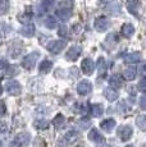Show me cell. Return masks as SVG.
I'll return each mask as SVG.
<instances>
[{
	"instance_id": "obj_30",
	"label": "cell",
	"mask_w": 146,
	"mask_h": 147,
	"mask_svg": "<svg viewBox=\"0 0 146 147\" xmlns=\"http://www.w3.org/2000/svg\"><path fill=\"white\" fill-rule=\"evenodd\" d=\"M18 73H19V69H18V67H17V65H10L7 69V76H8V77H10V78L16 77Z\"/></svg>"
},
{
	"instance_id": "obj_45",
	"label": "cell",
	"mask_w": 146,
	"mask_h": 147,
	"mask_svg": "<svg viewBox=\"0 0 146 147\" xmlns=\"http://www.w3.org/2000/svg\"><path fill=\"white\" fill-rule=\"evenodd\" d=\"M10 147H13V146H10Z\"/></svg>"
},
{
	"instance_id": "obj_41",
	"label": "cell",
	"mask_w": 146,
	"mask_h": 147,
	"mask_svg": "<svg viewBox=\"0 0 146 147\" xmlns=\"http://www.w3.org/2000/svg\"><path fill=\"white\" fill-rule=\"evenodd\" d=\"M80 31H81V24H78V23H76V24H73V32H80Z\"/></svg>"
},
{
	"instance_id": "obj_17",
	"label": "cell",
	"mask_w": 146,
	"mask_h": 147,
	"mask_svg": "<svg viewBox=\"0 0 146 147\" xmlns=\"http://www.w3.org/2000/svg\"><path fill=\"white\" fill-rule=\"evenodd\" d=\"M141 60V54L140 53H131L127 54L124 58V61L128 64H133V63H139Z\"/></svg>"
},
{
	"instance_id": "obj_11",
	"label": "cell",
	"mask_w": 146,
	"mask_h": 147,
	"mask_svg": "<svg viewBox=\"0 0 146 147\" xmlns=\"http://www.w3.org/2000/svg\"><path fill=\"white\" fill-rule=\"evenodd\" d=\"M81 47L80 46H72V47H69L68 49V51H67L66 54V59L67 60H69V61H74V60H77V58L81 55Z\"/></svg>"
},
{
	"instance_id": "obj_22",
	"label": "cell",
	"mask_w": 146,
	"mask_h": 147,
	"mask_svg": "<svg viewBox=\"0 0 146 147\" xmlns=\"http://www.w3.org/2000/svg\"><path fill=\"white\" fill-rule=\"evenodd\" d=\"M44 24H45V27L49 28V30H54V28L57 27V19H55L54 17L49 16V17H46V18H45Z\"/></svg>"
},
{
	"instance_id": "obj_31",
	"label": "cell",
	"mask_w": 146,
	"mask_h": 147,
	"mask_svg": "<svg viewBox=\"0 0 146 147\" xmlns=\"http://www.w3.org/2000/svg\"><path fill=\"white\" fill-rule=\"evenodd\" d=\"M33 125L37 129H46L47 127H49V121L47 120H36L35 123H33Z\"/></svg>"
},
{
	"instance_id": "obj_10",
	"label": "cell",
	"mask_w": 146,
	"mask_h": 147,
	"mask_svg": "<svg viewBox=\"0 0 146 147\" xmlns=\"http://www.w3.org/2000/svg\"><path fill=\"white\" fill-rule=\"evenodd\" d=\"M71 14H72V8L71 7L67 8L64 4H62L60 8L57 10V17H59L62 21H68Z\"/></svg>"
},
{
	"instance_id": "obj_16",
	"label": "cell",
	"mask_w": 146,
	"mask_h": 147,
	"mask_svg": "<svg viewBox=\"0 0 146 147\" xmlns=\"http://www.w3.org/2000/svg\"><path fill=\"white\" fill-rule=\"evenodd\" d=\"M103 94H104V96H105V98L108 101H116L117 98H118V92L114 88H112V87H109V88H105Z\"/></svg>"
},
{
	"instance_id": "obj_37",
	"label": "cell",
	"mask_w": 146,
	"mask_h": 147,
	"mask_svg": "<svg viewBox=\"0 0 146 147\" xmlns=\"http://www.w3.org/2000/svg\"><path fill=\"white\" fill-rule=\"evenodd\" d=\"M140 106H141V109H144V110L146 109V94L140 97Z\"/></svg>"
},
{
	"instance_id": "obj_4",
	"label": "cell",
	"mask_w": 146,
	"mask_h": 147,
	"mask_svg": "<svg viewBox=\"0 0 146 147\" xmlns=\"http://www.w3.org/2000/svg\"><path fill=\"white\" fill-rule=\"evenodd\" d=\"M66 46H67V42L64 40H54L47 45V49L53 54H59L63 51V49H66Z\"/></svg>"
},
{
	"instance_id": "obj_23",
	"label": "cell",
	"mask_w": 146,
	"mask_h": 147,
	"mask_svg": "<svg viewBox=\"0 0 146 147\" xmlns=\"http://www.w3.org/2000/svg\"><path fill=\"white\" fill-rule=\"evenodd\" d=\"M21 33L23 36H26V37H31V36L35 35V27L32 24H27L21 30Z\"/></svg>"
},
{
	"instance_id": "obj_39",
	"label": "cell",
	"mask_w": 146,
	"mask_h": 147,
	"mask_svg": "<svg viewBox=\"0 0 146 147\" xmlns=\"http://www.w3.org/2000/svg\"><path fill=\"white\" fill-rule=\"evenodd\" d=\"M7 67H8L7 60H5V59H1V60H0V70L5 69V68H7Z\"/></svg>"
},
{
	"instance_id": "obj_28",
	"label": "cell",
	"mask_w": 146,
	"mask_h": 147,
	"mask_svg": "<svg viewBox=\"0 0 146 147\" xmlns=\"http://www.w3.org/2000/svg\"><path fill=\"white\" fill-rule=\"evenodd\" d=\"M9 0H0V16H4L9 10Z\"/></svg>"
},
{
	"instance_id": "obj_25",
	"label": "cell",
	"mask_w": 146,
	"mask_h": 147,
	"mask_svg": "<svg viewBox=\"0 0 146 147\" xmlns=\"http://www.w3.org/2000/svg\"><path fill=\"white\" fill-rule=\"evenodd\" d=\"M77 127H78V129H81V131H86L87 128L91 127V121H90V119H87V118H83V119H81L77 123Z\"/></svg>"
},
{
	"instance_id": "obj_33",
	"label": "cell",
	"mask_w": 146,
	"mask_h": 147,
	"mask_svg": "<svg viewBox=\"0 0 146 147\" xmlns=\"http://www.w3.org/2000/svg\"><path fill=\"white\" fill-rule=\"evenodd\" d=\"M74 109H76V111L77 113H81V114H82V113H85L86 110H87V106H86L85 104L78 102V104H76L74 105Z\"/></svg>"
},
{
	"instance_id": "obj_21",
	"label": "cell",
	"mask_w": 146,
	"mask_h": 147,
	"mask_svg": "<svg viewBox=\"0 0 146 147\" xmlns=\"http://www.w3.org/2000/svg\"><path fill=\"white\" fill-rule=\"evenodd\" d=\"M136 74H137V70L135 67H128L127 69L124 70V77H126V80H128V81H133L135 78H136Z\"/></svg>"
},
{
	"instance_id": "obj_36",
	"label": "cell",
	"mask_w": 146,
	"mask_h": 147,
	"mask_svg": "<svg viewBox=\"0 0 146 147\" xmlns=\"http://www.w3.org/2000/svg\"><path fill=\"white\" fill-rule=\"evenodd\" d=\"M67 32H68V30H67V27H66V26L59 27V30H58V35L60 36V37H66V36H67Z\"/></svg>"
},
{
	"instance_id": "obj_2",
	"label": "cell",
	"mask_w": 146,
	"mask_h": 147,
	"mask_svg": "<svg viewBox=\"0 0 146 147\" xmlns=\"http://www.w3.org/2000/svg\"><path fill=\"white\" fill-rule=\"evenodd\" d=\"M31 142V134L28 132H22L18 133L14 138V142L12 143L13 147H27Z\"/></svg>"
},
{
	"instance_id": "obj_1",
	"label": "cell",
	"mask_w": 146,
	"mask_h": 147,
	"mask_svg": "<svg viewBox=\"0 0 146 147\" xmlns=\"http://www.w3.org/2000/svg\"><path fill=\"white\" fill-rule=\"evenodd\" d=\"M39 58H40V53H39V51L30 53L28 55H26V56H24V59L22 60V65L26 68L27 70H31L33 67L36 65Z\"/></svg>"
},
{
	"instance_id": "obj_43",
	"label": "cell",
	"mask_w": 146,
	"mask_h": 147,
	"mask_svg": "<svg viewBox=\"0 0 146 147\" xmlns=\"http://www.w3.org/2000/svg\"><path fill=\"white\" fill-rule=\"evenodd\" d=\"M0 147H1V142H0Z\"/></svg>"
},
{
	"instance_id": "obj_32",
	"label": "cell",
	"mask_w": 146,
	"mask_h": 147,
	"mask_svg": "<svg viewBox=\"0 0 146 147\" xmlns=\"http://www.w3.org/2000/svg\"><path fill=\"white\" fill-rule=\"evenodd\" d=\"M54 5H55V0H43V7L46 10L54 8Z\"/></svg>"
},
{
	"instance_id": "obj_6",
	"label": "cell",
	"mask_w": 146,
	"mask_h": 147,
	"mask_svg": "<svg viewBox=\"0 0 146 147\" xmlns=\"http://www.w3.org/2000/svg\"><path fill=\"white\" fill-rule=\"evenodd\" d=\"M78 137H80V134H78L76 131L67 132V134L64 136V137L60 140V142H59V146L64 147V146H67V145H71V143H73L74 141L78 140Z\"/></svg>"
},
{
	"instance_id": "obj_38",
	"label": "cell",
	"mask_w": 146,
	"mask_h": 147,
	"mask_svg": "<svg viewBox=\"0 0 146 147\" xmlns=\"http://www.w3.org/2000/svg\"><path fill=\"white\" fill-rule=\"evenodd\" d=\"M139 90H140V91H142V92H146V83L144 81L139 83Z\"/></svg>"
},
{
	"instance_id": "obj_15",
	"label": "cell",
	"mask_w": 146,
	"mask_h": 147,
	"mask_svg": "<svg viewBox=\"0 0 146 147\" xmlns=\"http://www.w3.org/2000/svg\"><path fill=\"white\" fill-rule=\"evenodd\" d=\"M120 32H122V35L124 36V37L130 38V37L133 36V33H135V27L132 26L131 23H124L122 26V30H120Z\"/></svg>"
},
{
	"instance_id": "obj_34",
	"label": "cell",
	"mask_w": 146,
	"mask_h": 147,
	"mask_svg": "<svg viewBox=\"0 0 146 147\" xmlns=\"http://www.w3.org/2000/svg\"><path fill=\"white\" fill-rule=\"evenodd\" d=\"M69 73H71V77L74 78V80H77V78L80 77V72H78V69L76 67H72L71 70H69Z\"/></svg>"
},
{
	"instance_id": "obj_40",
	"label": "cell",
	"mask_w": 146,
	"mask_h": 147,
	"mask_svg": "<svg viewBox=\"0 0 146 147\" xmlns=\"http://www.w3.org/2000/svg\"><path fill=\"white\" fill-rule=\"evenodd\" d=\"M4 132H7V124L0 121V133H4Z\"/></svg>"
},
{
	"instance_id": "obj_14",
	"label": "cell",
	"mask_w": 146,
	"mask_h": 147,
	"mask_svg": "<svg viewBox=\"0 0 146 147\" xmlns=\"http://www.w3.org/2000/svg\"><path fill=\"white\" fill-rule=\"evenodd\" d=\"M140 5H141V3H140L139 0H128L127 9H128V12H130V13H132V14H135V16H136V14L139 13Z\"/></svg>"
},
{
	"instance_id": "obj_9",
	"label": "cell",
	"mask_w": 146,
	"mask_h": 147,
	"mask_svg": "<svg viewBox=\"0 0 146 147\" xmlns=\"http://www.w3.org/2000/svg\"><path fill=\"white\" fill-rule=\"evenodd\" d=\"M81 69H82V72L85 73V74L91 76L92 73H94V69H95V65H94V61H92V59H90V58L83 59L82 64H81Z\"/></svg>"
},
{
	"instance_id": "obj_44",
	"label": "cell",
	"mask_w": 146,
	"mask_h": 147,
	"mask_svg": "<svg viewBox=\"0 0 146 147\" xmlns=\"http://www.w3.org/2000/svg\"><path fill=\"white\" fill-rule=\"evenodd\" d=\"M127 147H132V146H127Z\"/></svg>"
},
{
	"instance_id": "obj_3",
	"label": "cell",
	"mask_w": 146,
	"mask_h": 147,
	"mask_svg": "<svg viewBox=\"0 0 146 147\" xmlns=\"http://www.w3.org/2000/svg\"><path fill=\"white\" fill-rule=\"evenodd\" d=\"M133 131H132L131 125H120L117 131V136L123 141V142H127L128 140H131Z\"/></svg>"
},
{
	"instance_id": "obj_20",
	"label": "cell",
	"mask_w": 146,
	"mask_h": 147,
	"mask_svg": "<svg viewBox=\"0 0 146 147\" xmlns=\"http://www.w3.org/2000/svg\"><path fill=\"white\" fill-rule=\"evenodd\" d=\"M51 68H53V63H51V61H50V60H44V61H41L40 67H39V70H40V73L45 74V73H49Z\"/></svg>"
},
{
	"instance_id": "obj_5",
	"label": "cell",
	"mask_w": 146,
	"mask_h": 147,
	"mask_svg": "<svg viewBox=\"0 0 146 147\" xmlns=\"http://www.w3.org/2000/svg\"><path fill=\"white\" fill-rule=\"evenodd\" d=\"M5 90L8 91V94L12 96H18L22 92V86L18 81H10L5 84Z\"/></svg>"
},
{
	"instance_id": "obj_19",
	"label": "cell",
	"mask_w": 146,
	"mask_h": 147,
	"mask_svg": "<svg viewBox=\"0 0 146 147\" xmlns=\"http://www.w3.org/2000/svg\"><path fill=\"white\" fill-rule=\"evenodd\" d=\"M109 84H110L112 88H119V87H122V80H120L119 76L114 74L109 78Z\"/></svg>"
},
{
	"instance_id": "obj_8",
	"label": "cell",
	"mask_w": 146,
	"mask_h": 147,
	"mask_svg": "<svg viewBox=\"0 0 146 147\" xmlns=\"http://www.w3.org/2000/svg\"><path fill=\"white\" fill-rule=\"evenodd\" d=\"M109 27H110V22H109V19L106 17H99V18H96V21H95V30L97 32H104Z\"/></svg>"
},
{
	"instance_id": "obj_26",
	"label": "cell",
	"mask_w": 146,
	"mask_h": 147,
	"mask_svg": "<svg viewBox=\"0 0 146 147\" xmlns=\"http://www.w3.org/2000/svg\"><path fill=\"white\" fill-rule=\"evenodd\" d=\"M106 10L112 14H117V13L120 12V5L114 1V3H112V4H109L108 7H106Z\"/></svg>"
},
{
	"instance_id": "obj_27",
	"label": "cell",
	"mask_w": 146,
	"mask_h": 147,
	"mask_svg": "<svg viewBox=\"0 0 146 147\" xmlns=\"http://www.w3.org/2000/svg\"><path fill=\"white\" fill-rule=\"evenodd\" d=\"M136 124L141 131H145L146 129V117L145 115H139L136 118Z\"/></svg>"
},
{
	"instance_id": "obj_13",
	"label": "cell",
	"mask_w": 146,
	"mask_h": 147,
	"mask_svg": "<svg viewBox=\"0 0 146 147\" xmlns=\"http://www.w3.org/2000/svg\"><path fill=\"white\" fill-rule=\"evenodd\" d=\"M116 127V120L114 119H112V118H109V119H105V120H103L101 123H100V128L103 129V131H105V132H112L113 131V128Z\"/></svg>"
},
{
	"instance_id": "obj_42",
	"label": "cell",
	"mask_w": 146,
	"mask_h": 147,
	"mask_svg": "<svg viewBox=\"0 0 146 147\" xmlns=\"http://www.w3.org/2000/svg\"><path fill=\"white\" fill-rule=\"evenodd\" d=\"M3 94V87H1V84H0V95Z\"/></svg>"
},
{
	"instance_id": "obj_7",
	"label": "cell",
	"mask_w": 146,
	"mask_h": 147,
	"mask_svg": "<svg viewBox=\"0 0 146 147\" xmlns=\"http://www.w3.org/2000/svg\"><path fill=\"white\" fill-rule=\"evenodd\" d=\"M91 91H92V84H91V82L87 81V80L81 81L80 83L77 84V92H78V94H80L81 96L89 95Z\"/></svg>"
},
{
	"instance_id": "obj_35",
	"label": "cell",
	"mask_w": 146,
	"mask_h": 147,
	"mask_svg": "<svg viewBox=\"0 0 146 147\" xmlns=\"http://www.w3.org/2000/svg\"><path fill=\"white\" fill-rule=\"evenodd\" d=\"M7 114V106L3 100H0V117H4Z\"/></svg>"
},
{
	"instance_id": "obj_24",
	"label": "cell",
	"mask_w": 146,
	"mask_h": 147,
	"mask_svg": "<svg viewBox=\"0 0 146 147\" xmlns=\"http://www.w3.org/2000/svg\"><path fill=\"white\" fill-rule=\"evenodd\" d=\"M96 67H97V73H99V74H103V73L106 70V68H108V65H106V63H105V59L104 58L97 59Z\"/></svg>"
},
{
	"instance_id": "obj_12",
	"label": "cell",
	"mask_w": 146,
	"mask_h": 147,
	"mask_svg": "<svg viewBox=\"0 0 146 147\" xmlns=\"http://www.w3.org/2000/svg\"><path fill=\"white\" fill-rule=\"evenodd\" d=\"M89 140L92 141V142H95V143H103L104 142V137L97 129H91V131H90Z\"/></svg>"
},
{
	"instance_id": "obj_18",
	"label": "cell",
	"mask_w": 146,
	"mask_h": 147,
	"mask_svg": "<svg viewBox=\"0 0 146 147\" xmlns=\"http://www.w3.org/2000/svg\"><path fill=\"white\" fill-rule=\"evenodd\" d=\"M91 114L95 118H100L104 114V106L101 104H94L91 106Z\"/></svg>"
},
{
	"instance_id": "obj_29",
	"label": "cell",
	"mask_w": 146,
	"mask_h": 147,
	"mask_svg": "<svg viewBox=\"0 0 146 147\" xmlns=\"http://www.w3.org/2000/svg\"><path fill=\"white\" fill-rule=\"evenodd\" d=\"M64 123H66V118L62 114H58L57 117L54 118V125L57 127V128H62V127L64 125Z\"/></svg>"
}]
</instances>
